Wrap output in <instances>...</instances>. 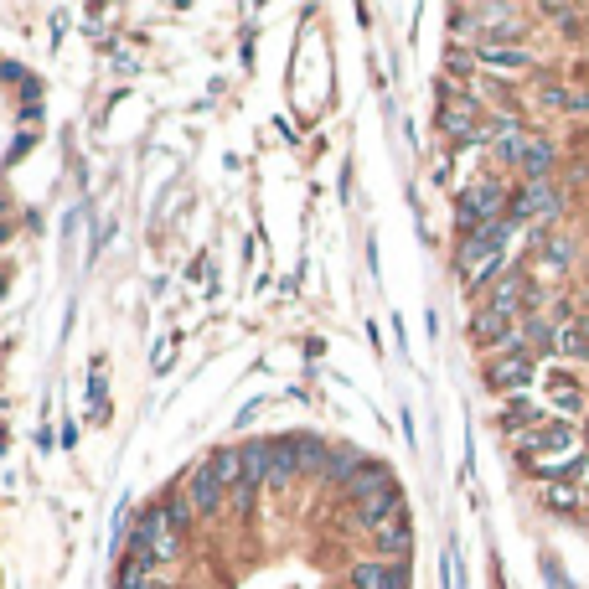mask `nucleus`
<instances>
[{"mask_svg": "<svg viewBox=\"0 0 589 589\" xmlns=\"http://www.w3.org/2000/svg\"><path fill=\"white\" fill-rule=\"evenodd\" d=\"M372 538H378V548L383 553H409V543H414V533H409V517H403V512H393V517H383L378 527H372Z\"/></svg>", "mask_w": 589, "mask_h": 589, "instance_id": "15", "label": "nucleus"}, {"mask_svg": "<svg viewBox=\"0 0 589 589\" xmlns=\"http://www.w3.org/2000/svg\"><path fill=\"white\" fill-rule=\"evenodd\" d=\"M502 424H507V429H533V424H543V409H538V403H527V398H512L507 414H502Z\"/></svg>", "mask_w": 589, "mask_h": 589, "instance_id": "22", "label": "nucleus"}, {"mask_svg": "<svg viewBox=\"0 0 589 589\" xmlns=\"http://www.w3.org/2000/svg\"><path fill=\"white\" fill-rule=\"evenodd\" d=\"M543 502H548L553 512H574V507H584V486H574V481H553V486L543 491Z\"/></svg>", "mask_w": 589, "mask_h": 589, "instance_id": "20", "label": "nucleus"}, {"mask_svg": "<svg viewBox=\"0 0 589 589\" xmlns=\"http://www.w3.org/2000/svg\"><path fill=\"white\" fill-rule=\"evenodd\" d=\"M295 455H300V476L305 471H331V450H326V440H295Z\"/></svg>", "mask_w": 589, "mask_h": 589, "instance_id": "19", "label": "nucleus"}, {"mask_svg": "<svg viewBox=\"0 0 589 589\" xmlns=\"http://www.w3.org/2000/svg\"><path fill=\"white\" fill-rule=\"evenodd\" d=\"M558 186L553 181H527L522 192L512 197V223H522V217H558Z\"/></svg>", "mask_w": 589, "mask_h": 589, "instance_id": "7", "label": "nucleus"}, {"mask_svg": "<svg viewBox=\"0 0 589 589\" xmlns=\"http://www.w3.org/2000/svg\"><path fill=\"white\" fill-rule=\"evenodd\" d=\"M223 502H228V486L212 471V460H202L192 471V481H186V507H192V517H212Z\"/></svg>", "mask_w": 589, "mask_h": 589, "instance_id": "5", "label": "nucleus"}, {"mask_svg": "<svg viewBox=\"0 0 589 589\" xmlns=\"http://www.w3.org/2000/svg\"><path fill=\"white\" fill-rule=\"evenodd\" d=\"M88 398H93V419H104V378L88 383Z\"/></svg>", "mask_w": 589, "mask_h": 589, "instance_id": "24", "label": "nucleus"}, {"mask_svg": "<svg viewBox=\"0 0 589 589\" xmlns=\"http://www.w3.org/2000/svg\"><path fill=\"white\" fill-rule=\"evenodd\" d=\"M476 62L491 73H522V68H533V52L527 47H481Z\"/></svg>", "mask_w": 589, "mask_h": 589, "instance_id": "14", "label": "nucleus"}, {"mask_svg": "<svg viewBox=\"0 0 589 589\" xmlns=\"http://www.w3.org/2000/svg\"><path fill=\"white\" fill-rule=\"evenodd\" d=\"M440 130H445L450 140L476 145V130H481L476 99H465V93H455V88H440Z\"/></svg>", "mask_w": 589, "mask_h": 589, "instance_id": "4", "label": "nucleus"}, {"mask_svg": "<svg viewBox=\"0 0 589 589\" xmlns=\"http://www.w3.org/2000/svg\"><path fill=\"white\" fill-rule=\"evenodd\" d=\"M543 388H548V403L558 409V419H569V424H574V419L584 414V388H579L574 372H548Z\"/></svg>", "mask_w": 589, "mask_h": 589, "instance_id": "9", "label": "nucleus"}, {"mask_svg": "<svg viewBox=\"0 0 589 589\" xmlns=\"http://www.w3.org/2000/svg\"><path fill=\"white\" fill-rule=\"evenodd\" d=\"M569 259H574V243L558 238V233H543V274H558Z\"/></svg>", "mask_w": 589, "mask_h": 589, "instance_id": "21", "label": "nucleus"}, {"mask_svg": "<svg viewBox=\"0 0 589 589\" xmlns=\"http://www.w3.org/2000/svg\"><path fill=\"white\" fill-rule=\"evenodd\" d=\"M517 341H522V352L527 357H548L553 347H558V331H553V321H543V316H517Z\"/></svg>", "mask_w": 589, "mask_h": 589, "instance_id": "11", "label": "nucleus"}, {"mask_svg": "<svg viewBox=\"0 0 589 589\" xmlns=\"http://www.w3.org/2000/svg\"><path fill=\"white\" fill-rule=\"evenodd\" d=\"M533 372H538V362L527 352H502V357H491L486 378H491V388H527V383H533Z\"/></svg>", "mask_w": 589, "mask_h": 589, "instance_id": "8", "label": "nucleus"}, {"mask_svg": "<svg viewBox=\"0 0 589 589\" xmlns=\"http://www.w3.org/2000/svg\"><path fill=\"white\" fill-rule=\"evenodd\" d=\"M352 589H409V574L398 558H362L352 564Z\"/></svg>", "mask_w": 589, "mask_h": 589, "instance_id": "6", "label": "nucleus"}, {"mask_svg": "<svg viewBox=\"0 0 589 589\" xmlns=\"http://www.w3.org/2000/svg\"><path fill=\"white\" fill-rule=\"evenodd\" d=\"M269 486H290L300 481V455H295V440H274L269 445V471H264Z\"/></svg>", "mask_w": 589, "mask_h": 589, "instance_id": "12", "label": "nucleus"}, {"mask_svg": "<svg viewBox=\"0 0 589 589\" xmlns=\"http://www.w3.org/2000/svg\"><path fill=\"white\" fill-rule=\"evenodd\" d=\"M130 543H140V548L150 553V564H171V558H176V548H181V533L171 527L166 507H155V512H145V517L135 522Z\"/></svg>", "mask_w": 589, "mask_h": 589, "instance_id": "3", "label": "nucleus"}, {"mask_svg": "<svg viewBox=\"0 0 589 589\" xmlns=\"http://www.w3.org/2000/svg\"><path fill=\"white\" fill-rule=\"evenodd\" d=\"M393 491V476L383 471V465H372V460H362L357 471L347 476V496H352V507L357 502H372V496H388Z\"/></svg>", "mask_w": 589, "mask_h": 589, "instance_id": "10", "label": "nucleus"}, {"mask_svg": "<svg viewBox=\"0 0 589 589\" xmlns=\"http://www.w3.org/2000/svg\"><path fill=\"white\" fill-rule=\"evenodd\" d=\"M558 357H574V362H589V316H579V321H569L564 331H558V347H553Z\"/></svg>", "mask_w": 589, "mask_h": 589, "instance_id": "17", "label": "nucleus"}, {"mask_svg": "<svg viewBox=\"0 0 589 589\" xmlns=\"http://www.w3.org/2000/svg\"><path fill=\"white\" fill-rule=\"evenodd\" d=\"M512 233H517L512 217H496V223H486V228L460 233V248H455V264H460V274L471 279V285H486V279H491L496 269H502Z\"/></svg>", "mask_w": 589, "mask_h": 589, "instance_id": "1", "label": "nucleus"}, {"mask_svg": "<svg viewBox=\"0 0 589 589\" xmlns=\"http://www.w3.org/2000/svg\"><path fill=\"white\" fill-rule=\"evenodd\" d=\"M512 207V197L502 192L496 181H476V186H465L460 192V228L471 233V228H486V223H496Z\"/></svg>", "mask_w": 589, "mask_h": 589, "instance_id": "2", "label": "nucleus"}, {"mask_svg": "<svg viewBox=\"0 0 589 589\" xmlns=\"http://www.w3.org/2000/svg\"><path fill=\"white\" fill-rule=\"evenodd\" d=\"M445 68H450V78H476V52H465V47H455V52H450V62H445Z\"/></svg>", "mask_w": 589, "mask_h": 589, "instance_id": "23", "label": "nucleus"}, {"mask_svg": "<svg viewBox=\"0 0 589 589\" xmlns=\"http://www.w3.org/2000/svg\"><path fill=\"white\" fill-rule=\"evenodd\" d=\"M517 171H522L527 181H548V171H553V145H548V140H527L522 155H517Z\"/></svg>", "mask_w": 589, "mask_h": 589, "instance_id": "16", "label": "nucleus"}, {"mask_svg": "<svg viewBox=\"0 0 589 589\" xmlns=\"http://www.w3.org/2000/svg\"><path fill=\"white\" fill-rule=\"evenodd\" d=\"M352 512H357V522H362V527H367V533H372V527H378L383 517L403 512V502H398V491H388V496H372V502H357Z\"/></svg>", "mask_w": 589, "mask_h": 589, "instance_id": "18", "label": "nucleus"}, {"mask_svg": "<svg viewBox=\"0 0 589 589\" xmlns=\"http://www.w3.org/2000/svg\"><path fill=\"white\" fill-rule=\"evenodd\" d=\"M538 104H543V109H558V114H584V109H589V93H574V88H564V83L543 78V83H538Z\"/></svg>", "mask_w": 589, "mask_h": 589, "instance_id": "13", "label": "nucleus"}]
</instances>
